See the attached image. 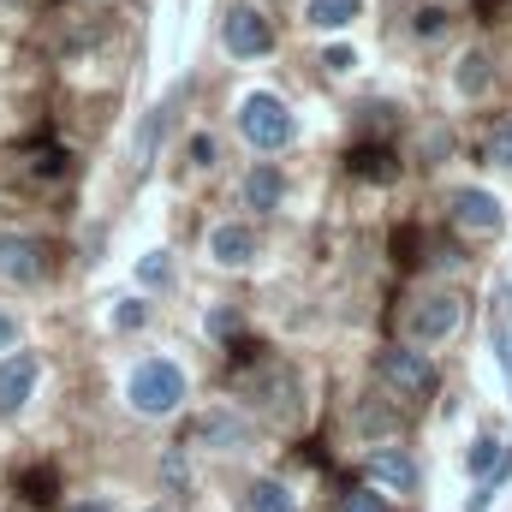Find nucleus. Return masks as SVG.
<instances>
[{"mask_svg": "<svg viewBox=\"0 0 512 512\" xmlns=\"http://www.w3.org/2000/svg\"><path fill=\"white\" fill-rule=\"evenodd\" d=\"M36 376H42L36 352H12V358H0V417H18V411H24V399L36 393Z\"/></svg>", "mask_w": 512, "mask_h": 512, "instance_id": "7", "label": "nucleus"}, {"mask_svg": "<svg viewBox=\"0 0 512 512\" xmlns=\"http://www.w3.org/2000/svg\"><path fill=\"white\" fill-rule=\"evenodd\" d=\"M322 66H328V72H352V66H358V54H352L346 42H334V48L322 54Z\"/></svg>", "mask_w": 512, "mask_h": 512, "instance_id": "26", "label": "nucleus"}, {"mask_svg": "<svg viewBox=\"0 0 512 512\" xmlns=\"http://www.w3.org/2000/svg\"><path fill=\"white\" fill-rule=\"evenodd\" d=\"M376 376L393 399H405V405H423L429 393H435V364L417 352V340L411 346H387L382 358H376Z\"/></svg>", "mask_w": 512, "mask_h": 512, "instance_id": "2", "label": "nucleus"}, {"mask_svg": "<svg viewBox=\"0 0 512 512\" xmlns=\"http://www.w3.org/2000/svg\"><path fill=\"white\" fill-rule=\"evenodd\" d=\"M137 280H143V286H167V280H173V256L149 251L143 262H137Z\"/></svg>", "mask_w": 512, "mask_h": 512, "instance_id": "19", "label": "nucleus"}, {"mask_svg": "<svg viewBox=\"0 0 512 512\" xmlns=\"http://www.w3.org/2000/svg\"><path fill=\"white\" fill-rule=\"evenodd\" d=\"M280 197H286V179H280V167H251L245 173V203L251 209H280Z\"/></svg>", "mask_w": 512, "mask_h": 512, "instance_id": "14", "label": "nucleus"}, {"mask_svg": "<svg viewBox=\"0 0 512 512\" xmlns=\"http://www.w3.org/2000/svg\"><path fill=\"white\" fill-rule=\"evenodd\" d=\"M209 256H215L221 268H245V262H256V227H245V221H221V227L209 233Z\"/></svg>", "mask_w": 512, "mask_h": 512, "instance_id": "10", "label": "nucleus"}, {"mask_svg": "<svg viewBox=\"0 0 512 512\" xmlns=\"http://www.w3.org/2000/svg\"><path fill=\"white\" fill-rule=\"evenodd\" d=\"M453 84H459V96H489V84H495V60H489L483 48L459 54V66H453Z\"/></svg>", "mask_w": 512, "mask_h": 512, "instance_id": "13", "label": "nucleus"}, {"mask_svg": "<svg viewBox=\"0 0 512 512\" xmlns=\"http://www.w3.org/2000/svg\"><path fill=\"white\" fill-rule=\"evenodd\" d=\"M66 512H114L108 501H78V507H66Z\"/></svg>", "mask_w": 512, "mask_h": 512, "instance_id": "29", "label": "nucleus"}, {"mask_svg": "<svg viewBox=\"0 0 512 512\" xmlns=\"http://www.w3.org/2000/svg\"><path fill=\"white\" fill-rule=\"evenodd\" d=\"M197 441L215 447V453H245V447H251V423L233 417V411H209V417L197 423Z\"/></svg>", "mask_w": 512, "mask_h": 512, "instance_id": "11", "label": "nucleus"}, {"mask_svg": "<svg viewBox=\"0 0 512 512\" xmlns=\"http://www.w3.org/2000/svg\"><path fill=\"white\" fill-rule=\"evenodd\" d=\"M221 48H227L233 60H262V54L274 48V24L256 12L251 0H239V6L221 18Z\"/></svg>", "mask_w": 512, "mask_h": 512, "instance_id": "5", "label": "nucleus"}, {"mask_svg": "<svg viewBox=\"0 0 512 512\" xmlns=\"http://www.w3.org/2000/svg\"><path fill=\"white\" fill-rule=\"evenodd\" d=\"M209 334H215V340L239 334V310H227V304H221V310H209Z\"/></svg>", "mask_w": 512, "mask_h": 512, "instance_id": "25", "label": "nucleus"}, {"mask_svg": "<svg viewBox=\"0 0 512 512\" xmlns=\"http://www.w3.org/2000/svg\"><path fill=\"white\" fill-rule=\"evenodd\" d=\"M42 268H48V256H42L36 239H24V233H0V280H12V286H36Z\"/></svg>", "mask_w": 512, "mask_h": 512, "instance_id": "9", "label": "nucleus"}, {"mask_svg": "<svg viewBox=\"0 0 512 512\" xmlns=\"http://www.w3.org/2000/svg\"><path fill=\"white\" fill-rule=\"evenodd\" d=\"M358 429H364V435H387V429H399V417L382 411V405H364V411H358Z\"/></svg>", "mask_w": 512, "mask_h": 512, "instance_id": "23", "label": "nucleus"}, {"mask_svg": "<svg viewBox=\"0 0 512 512\" xmlns=\"http://www.w3.org/2000/svg\"><path fill=\"white\" fill-rule=\"evenodd\" d=\"M358 18V0H304V24L316 30H346Z\"/></svg>", "mask_w": 512, "mask_h": 512, "instance_id": "15", "label": "nucleus"}, {"mask_svg": "<svg viewBox=\"0 0 512 512\" xmlns=\"http://www.w3.org/2000/svg\"><path fill=\"white\" fill-rule=\"evenodd\" d=\"M179 102H185V90H173L161 108H149L143 131L131 137V161H137V167H149V161H155V149H161V131H167V120H173V108H179Z\"/></svg>", "mask_w": 512, "mask_h": 512, "instance_id": "12", "label": "nucleus"}, {"mask_svg": "<svg viewBox=\"0 0 512 512\" xmlns=\"http://www.w3.org/2000/svg\"><path fill=\"white\" fill-rule=\"evenodd\" d=\"M143 322H149V304H143V298H126V304L114 310V328H143Z\"/></svg>", "mask_w": 512, "mask_h": 512, "instance_id": "24", "label": "nucleus"}, {"mask_svg": "<svg viewBox=\"0 0 512 512\" xmlns=\"http://www.w3.org/2000/svg\"><path fill=\"white\" fill-rule=\"evenodd\" d=\"M191 167H215V137H191Z\"/></svg>", "mask_w": 512, "mask_h": 512, "instance_id": "27", "label": "nucleus"}, {"mask_svg": "<svg viewBox=\"0 0 512 512\" xmlns=\"http://www.w3.org/2000/svg\"><path fill=\"white\" fill-rule=\"evenodd\" d=\"M447 24H453L447 6H417V12H411V30H417V36H441Z\"/></svg>", "mask_w": 512, "mask_h": 512, "instance_id": "21", "label": "nucleus"}, {"mask_svg": "<svg viewBox=\"0 0 512 512\" xmlns=\"http://www.w3.org/2000/svg\"><path fill=\"white\" fill-rule=\"evenodd\" d=\"M352 173H364V179H387L393 167H387V149H352Z\"/></svg>", "mask_w": 512, "mask_h": 512, "instance_id": "20", "label": "nucleus"}, {"mask_svg": "<svg viewBox=\"0 0 512 512\" xmlns=\"http://www.w3.org/2000/svg\"><path fill=\"white\" fill-rule=\"evenodd\" d=\"M501 465H507V447H501L495 435H477L471 453H465V471H471V477H495Z\"/></svg>", "mask_w": 512, "mask_h": 512, "instance_id": "16", "label": "nucleus"}, {"mask_svg": "<svg viewBox=\"0 0 512 512\" xmlns=\"http://www.w3.org/2000/svg\"><path fill=\"white\" fill-rule=\"evenodd\" d=\"M155 512H161V507H155Z\"/></svg>", "mask_w": 512, "mask_h": 512, "instance_id": "30", "label": "nucleus"}, {"mask_svg": "<svg viewBox=\"0 0 512 512\" xmlns=\"http://www.w3.org/2000/svg\"><path fill=\"white\" fill-rule=\"evenodd\" d=\"M251 507L256 512H298V501H292V489H286V483L262 477V483H251Z\"/></svg>", "mask_w": 512, "mask_h": 512, "instance_id": "17", "label": "nucleus"}, {"mask_svg": "<svg viewBox=\"0 0 512 512\" xmlns=\"http://www.w3.org/2000/svg\"><path fill=\"white\" fill-rule=\"evenodd\" d=\"M459 322H465V298H459V292H429V298H417V304L405 310V334H411L417 346L453 340Z\"/></svg>", "mask_w": 512, "mask_h": 512, "instance_id": "4", "label": "nucleus"}, {"mask_svg": "<svg viewBox=\"0 0 512 512\" xmlns=\"http://www.w3.org/2000/svg\"><path fill=\"white\" fill-rule=\"evenodd\" d=\"M334 512H393V507H387V489H376V483H370V489H346Z\"/></svg>", "mask_w": 512, "mask_h": 512, "instance_id": "18", "label": "nucleus"}, {"mask_svg": "<svg viewBox=\"0 0 512 512\" xmlns=\"http://www.w3.org/2000/svg\"><path fill=\"white\" fill-rule=\"evenodd\" d=\"M447 209H453V227H459V233H477V239H489V233H501V227H507L501 197H495V191H483V185H459Z\"/></svg>", "mask_w": 512, "mask_h": 512, "instance_id": "6", "label": "nucleus"}, {"mask_svg": "<svg viewBox=\"0 0 512 512\" xmlns=\"http://www.w3.org/2000/svg\"><path fill=\"white\" fill-rule=\"evenodd\" d=\"M239 131H245V143H256L262 155H274V149H286L298 137V120H292V108L280 96L256 90V96H245V108H239Z\"/></svg>", "mask_w": 512, "mask_h": 512, "instance_id": "3", "label": "nucleus"}, {"mask_svg": "<svg viewBox=\"0 0 512 512\" xmlns=\"http://www.w3.org/2000/svg\"><path fill=\"white\" fill-rule=\"evenodd\" d=\"M12 346H18V316L0 310V352H12Z\"/></svg>", "mask_w": 512, "mask_h": 512, "instance_id": "28", "label": "nucleus"}, {"mask_svg": "<svg viewBox=\"0 0 512 512\" xmlns=\"http://www.w3.org/2000/svg\"><path fill=\"white\" fill-rule=\"evenodd\" d=\"M126 405L137 417H173L185 405V370L173 358H143L126 376Z\"/></svg>", "mask_w": 512, "mask_h": 512, "instance_id": "1", "label": "nucleus"}, {"mask_svg": "<svg viewBox=\"0 0 512 512\" xmlns=\"http://www.w3.org/2000/svg\"><path fill=\"white\" fill-rule=\"evenodd\" d=\"M370 483L387 489V495H417V459L405 447H370Z\"/></svg>", "mask_w": 512, "mask_h": 512, "instance_id": "8", "label": "nucleus"}, {"mask_svg": "<svg viewBox=\"0 0 512 512\" xmlns=\"http://www.w3.org/2000/svg\"><path fill=\"white\" fill-rule=\"evenodd\" d=\"M489 161H495V167H512V114L489 131Z\"/></svg>", "mask_w": 512, "mask_h": 512, "instance_id": "22", "label": "nucleus"}]
</instances>
